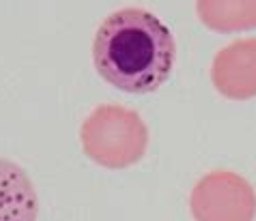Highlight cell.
<instances>
[{
    "label": "cell",
    "mask_w": 256,
    "mask_h": 221,
    "mask_svg": "<svg viewBox=\"0 0 256 221\" xmlns=\"http://www.w3.org/2000/svg\"><path fill=\"white\" fill-rule=\"evenodd\" d=\"M97 73L118 90L148 95L172 73L176 43L170 28L144 9H120L104 19L93 43Z\"/></svg>",
    "instance_id": "6da1fadb"
},
{
    "label": "cell",
    "mask_w": 256,
    "mask_h": 221,
    "mask_svg": "<svg viewBox=\"0 0 256 221\" xmlns=\"http://www.w3.org/2000/svg\"><path fill=\"white\" fill-rule=\"evenodd\" d=\"M82 148L86 157L110 170L138 163L146 153L148 129L138 112L123 105H102L84 120Z\"/></svg>",
    "instance_id": "7a4b0ae2"
},
{
    "label": "cell",
    "mask_w": 256,
    "mask_h": 221,
    "mask_svg": "<svg viewBox=\"0 0 256 221\" xmlns=\"http://www.w3.org/2000/svg\"><path fill=\"white\" fill-rule=\"evenodd\" d=\"M190 209L196 221H254L256 191L237 172L216 170L192 189Z\"/></svg>",
    "instance_id": "3957f363"
},
{
    "label": "cell",
    "mask_w": 256,
    "mask_h": 221,
    "mask_svg": "<svg viewBox=\"0 0 256 221\" xmlns=\"http://www.w3.org/2000/svg\"><path fill=\"white\" fill-rule=\"evenodd\" d=\"M211 80L220 95L234 101L256 97V39H244L220 49L213 58Z\"/></svg>",
    "instance_id": "277c9868"
},
{
    "label": "cell",
    "mask_w": 256,
    "mask_h": 221,
    "mask_svg": "<svg viewBox=\"0 0 256 221\" xmlns=\"http://www.w3.org/2000/svg\"><path fill=\"white\" fill-rule=\"evenodd\" d=\"M39 200L18 163L0 159V221H37Z\"/></svg>",
    "instance_id": "5b68a950"
},
{
    "label": "cell",
    "mask_w": 256,
    "mask_h": 221,
    "mask_svg": "<svg viewBox=\"0 0 256 221\" xmlns=\"http://www.w3.org/2000/svg\"><path fill=\"white\" fill-rule=\"evenodd\" d=\"M200 22L213 32H244L256 28V0H196Z\"/></svg>",
    "instance_id": "8992f818"
}]
</instances>
